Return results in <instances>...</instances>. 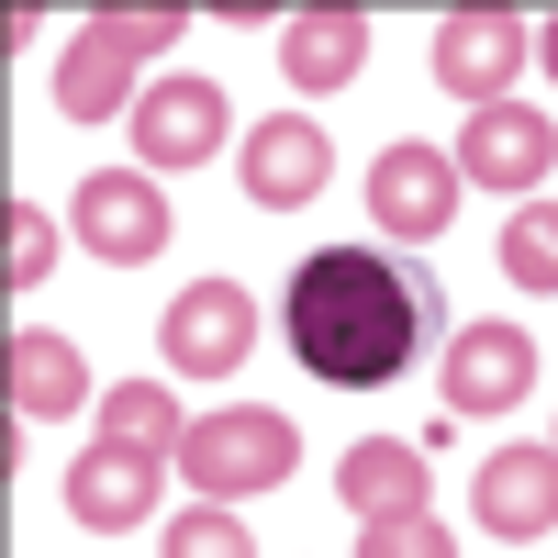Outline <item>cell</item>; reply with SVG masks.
<instances>
[{
    "mask_svg": "<svg viewBox=\"0 0 558 558\" xmlns=\"http://www.w3.org/2000/svg\"><path fill=\"white\" fill-rule=\"evenodd\" d=\"M547 168H558V112L492 101L458 134V179H470V191H547Z\"/></svg>",
    "mask_w": 558,
    "mask_h": 558,
    "instance_id": "cell-8",
    "label": "cell"
},
{
    "mask_svg": "<svg viewBox=\"0 0 558 558\" xmlns=\"http://www.w3.org/2000/svg\"><path fill=\"white\" fill-rule=\"evenodd\" d=\"M357 558H458V536H447L436 514H391V525L357 536Z\"/></svg>",
    "mask_w": 558,
    "mask_h": 558,
    "instance_id": "cell-20",
    "label": "cell"
},
{
    "mask_svg": "<svg viewBox=\"0 0 558 558\" xmlns=\"http://www.w3.org/2000/svg\"><path fill=\"white\" fill-rule=\"evenodd\" d=\"M470 514L492 536H558V447H492L470 470Z\"/></svg>",
    "mask_w": 558,
    "mask_h": 558,
    "instance_id": "cell-12",
    "label": "cell"
},
{
    "mask_svg": "<svg viewBox=\"0 0 558 558\" xmlns=\"http://www.w3.org/2000/svg\"><path fill=\"white\" fill-rule=\"evenodd\" d=\"M336 492H347V514H357V525L425 514V458H413L402 436H357V447H347V470H336Z\"/></svg>",
    "mask_w": 558,
    "mask_h": 558,
    "instance_id": "cell-14",
    "label": "cell"
},
{
    "mask_svg": "<svg viewBox=\"0 0 558 558\" xmlns=\"http://www.w3.org/2000/svg\"><path fill=\"white\" fill-rule=\"evenodd\" d=\"M0 268H12V291H34V279L57 268V223H45L34 202H12V246H0Z\"/></svg>",
    "mask_w": 558,
    "mask_h": 558,
    "instance_id": "cell-21",
    "label": "cell"
},
{
    "mask_svg": "<svg viewBox=\"0 0 558 558\" xmlns=\"http://www.w3.org/2000/svg\"><path fill=\"white\" fill-rule=\"evenodd\" d=\"M279 324H291V357L324 391H380L425 347V279L391 268L380 246H324V257H302Z\"/></svg>",
    "mask_w": 558,
    "mask_h": 558,
    "instance_id": "cell-1",
    "label": "cell"
},
{
    "mask_svg": "<svg viewBox=\"0 0 558 558\" xmlns=\"http://www.w3.org/2000/svg\"><path fill=\"white\" fill-rule=\"evenodd\" d=\"M257 347V302L235 291V279H191L168 313H157V357H168V380H235Z\"/></svg>",
    "mask_w": 558,
    "mask_h": 558,
    "instance_id": "cell-4",
    "label": "cell"
},
{
    "mask_svg": "<svg viewBox=\"0 0 558 558\" xmlns=\"http://www.w3.org/2000/svg\"><path fill=\"white\" fill-rule=\"evenodd\" d=\"M157 492H168V470H157V458L146 447H89V458H68V514L89 525V536H134V525H146L157 514Z\"/></svg>",
    "mask_w": 558,
    "mask_h": 558,
    "instance_id": "cell-11",
    "label": "cell"
},
{
    "mask_svg": "<svg viewBox=\"0 0 558 558\" xmlns=\"http://www.w3.org/2000/svg\"><path fill=\"white\" fill-rule=\"evenodd\" d=\"M168 558H257V536L235 525V502H191L168 525Z\"/></svg>",
    "mask_w": 558,
    "mask_h": 558,
    "instance_id": "cell-19",
    "label": "cell"
},
{
    "mask_svg": "<svg viewBox=\"0 0 558 558\" xmlns=\"http://www.w3.org/2000/svg\"><path fill=\"white\" fill-rule=\"evenodd\" d=\"M536 57H547V78H558V23H547V34H536Z\"/></svg>",
    "mask_w": 558,
    "mask_h": 558,
    "instance_id": "cell-22",
    "label": "cell"
},
{
    "mask_svg": "<svg viewBox=\"0 0 558 558\" xmlns=\"http://www.w3.org/2000/svg\"><path fill=\"white\" fill-rule=\"evenodd\" d=\"M324 179H336V146H324L313 112H268V123L246 134V202H257V213L324 202Z\"/></svg>",
    "mask_w": 558,
    "mask_h": 558,
    "instance_id": "cell-10",
    "label": "cell"
},
{
    "mask_svg": "<svg viewBox=\"0 0 558 558\" xmlns=\"http://www.w3.org/2000/svg\"><path fill=\"white\" fill-rule=\"evenodd\" d=\"M279 68H291V89H347L368 68V12H291Z\"/></svg>",
    "mask_w": 558,
    "mask_h": 558,
    "instance_id": "cell-16",
    "label": "cell"
},
{
    "mask_svg": "<svg viewBox=\"0 0 558 558\" xmlns=\"http://www.w3.org/2000/svg\"><path fill=\"white\" fill-rule=\"evenodd\" d=\"M191 23V12H89V34L57 57V112L68 123H134V101H146V89H134V68L157 57V45Z\"/></svg>",
    "mask_w": 558,
    "mask_h": 558,
    "instance_id": "cell-3",
    "label": "cell"
},
{
    "mask_svg": "<svg viewBox=\"0 0 558 558\" xmlns=\"http://www.w3.org/2000/svg\"><path fill=\"white\" fill-rule=\"evenodd\" d=\"M101 436H112V447H146V458H179V436H191V425H179V402H168L157 380H112Z\"/></svg>",
    "mask_w": 558,
    "mask_h": 558,
    "instance_id": "cell-17",
    "label": "cell"
},
{
    "mask_svg": "<svg viewBox=\"0 0 558 558\" xmlns=\"http://www.w3.org/2000/svg\"><path fill=\"white\" fill-rule=\"evenodd\" d=\"M89 402V357L68 336H12V425H57Z\"/></svg>",
    "mask_w": 558,
    "mask_h": 558,
    "instance_id": "cell-15",
    "label": "cell"
},
{
    "mask_svg": "<svg viewBox=\"0 0 558 558\" xmlns=\"http://www.w3.org/2000/svg\"><path fill=\"white\" fill-rule=\"evenodd\" d=\"M368 213H380V235L436 246L458 223V157L447 146H380L368 157Z\"/></svg>",
    "mask_w": 558,
    "mask_h": 558,
    "instance_id": "cell-7",
    "label": "cell"
},
{
    "mask_svg": "<svg viewBox=\"0 0 558 558\" xmlns=\"http://www.w3.org/2000/svg\"><path fill=\"white\" fill-rule=\"evenodd\" d=\"M547 447H558V436H547Z\"/></svg>",
    "mask_w": 558,
    "mask_h": 558,
    "instance_id": "cell-23",
    "label": "cell"
},
{
    "mask_svg": "<svg viewBox=\"0 0 558 558\" xmlns=\"http://www.w3.org/2000/svg\"><path fill=\"white\" fill-rule=\"evenodd\" d=\"M502 279L514 291H558V202H525L502 223Z\"/></svg>",
    "mask_w": 558,
    "mask_h": 558,
    "instance_id": "cell-18",
    "label": "cell"
},
{
    "mask_svg": "<svg viewBox=\"0 0 558 558\" xmlns=\"http://www.w3.org/2000/svg\"><path fill=\"white\" fill-rule=\"evenodd\" d=\"M536 380V336L525 324H458L447 336V413L470 425V413H514Z\"/></svg>",
    "mask_w": 558,
    "mask_h": 558,
    "instance_id": "cell-9",
    "label": "cell"
},
{
    "mask_svg": "<svg viewBox=\"0 0 558 558\" xmlns=\"http://www.w3.org/2000/svg\"><path fill=\"white\" fill-rule=\"evenodd\" d=\"M291 470H302V425H291V413H257V402H235V413H202V425L179 436V481H191L202 502L279 492Z\"/></svg>",
    "mask_w": 558,
    "mask_h": 558,
    "instance_id": "cell-2",
    "label": "cell"
},
{
    "mask_svg": "<svg viewBox=\"0 0 558 558\" xmlns=\"http://www.w3.org/2000/svg\"><path fill=\"white\" fill-rule=\"evenodd\" d=\"M168 235H179V213L157 202L146 168H101V179H78V246L101 257V268H146V257H168Z\"/></svg>",
    "mask_w": 558,
    "mask_h": 558,
    "instance_id": "cell-5",
    "label": "cell"
},
{
    "mask_svg": "<svg viewBox=\"0 0 558 558\" xmlns=\"http://www.w3.org/2000/svg\"><path fill=\"white\" fill-rule=\"evenodd\" d=\"M525 57H536L525 12H447V23H436V89H458L470 112L514 101V68H525Z\"/></svg>",
    "mask_w": 558,
    "mask_h": 558,
    "instance_id": "cell-6",
    "label": "cell"
},
{
    "mask_svg": "<svg viewBox=\"0 0 558 558\" xmlns=\"http://www.w3.org/2000/svg\"><path fill=\"white\" fill-rule=\"evenodd\" d=\"M223 112H235V101H223L213 78H157L146 101H134V157H146V168H202L223 146Z\"/></svg>",
    "mask_w": 558,
    "mask_h": 558,
    "instance_id": "cell-13",
    "label": "cell"
}]
</instances>
